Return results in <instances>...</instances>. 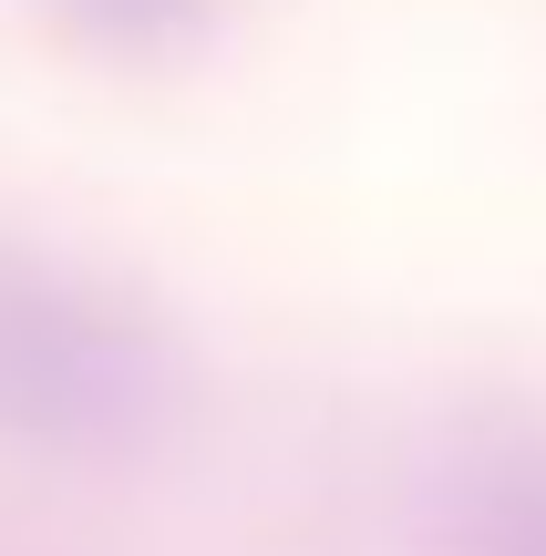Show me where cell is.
Here are the masks:
<instances>
[{"label":"cell","instance_id":"cell-1","mask_svg":"<svg viewBox=\"0 0 546 556\" xmlns=\"http://www.w3.org/2000/svg\"><path fill=\"white\" fill-rule=\"evenodd\" d=\"M176 422V330L124 278L0 227V443L31 464H144Z\"/></svg>","mask_w":546,"mask_h":556},{"label":"cell","instance_id":"cell-2","mask_svg":"<svg viewBox=\"0 0 546 556\" xmlns=\"http://www.w3.org/2000/svg\"><path fill=\"white\" fill-rule=\"evenodd\" d=\"M423 556H546V402H465L403 475Z\"/></svg>","mask_w":546,"mask_h":556},{"label":"cell","instance_id":"cell-3","mask_svg":"<svg viewBox=\"0 0 546 556\" xmlns=\"http://www.w3.org/2000/svg\"><path fill=\"white\" fill-rule=\"evenodd\" d=\"M73 52L93 62H135V73H165V62H196L206 41H227L238 0H41Z\"/></svg>","mask_w":546,"mask_h":556}]
</instances>
